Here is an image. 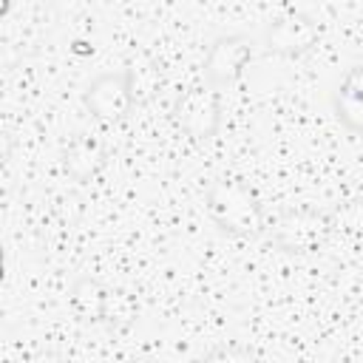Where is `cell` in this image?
I'll return each instance as SVG.
<instances>
[{
	"mask_svg": "<svg viewBox=\"0 0 363 363\" xmlns=\"http://www.w3.org/2000/svg\"><path fill=\"white\" fill-rule=\"evenodd\" d=\"M204 213L221 233L235 238H261L267 233L264 207L238 179H216L204 193Z\"/></svg>",
	"mask_w": 363,
	"mask_h": 363,
	"instance_id": "1",
	"label": "cell"
},
{
	"mask_svg": "<svg viewBox=\"0 0 363 363\" xmlns=\"http://www.w3.org/2000/svg\"><path fill=\"white\" fill-rule=\"evenodd\" d=\"M173 122L193 142L213 139L218 133V125H221V96H218V88L210 85L207 79L199 82V85L184 88L176 96Z\"/></svg>",
	"mask_w": 363,
	"mask_h": 363,
	"instance_id": "2",
	"label": "cell"
},
{
	"mask_svg": "<svg viewBox=\"0 0 363 363\" xmlns=\"http://www.w3.org/2000/svg\"><path fill=\"white\" fill-rule=\"evenodd\" d=\"M332 230V221L326 213H318V210H289L284 216H278L272 221V227H267V241L281 250V252H295V255H303V252H315L326 235Z\"/></svg>",
	"mask_w": 363,
	"mask_h": 363,
	"instance_id": "3",
	"label": "cell"
},
{
	"mask_svg": "<svg viewBox=\"0 0 363 363\" xmlns=\"http://www.w3.org/2000/svg\"><path fill=\"white\" fill-rule=\"evenodd\" d=\"M82 105H85L88 113H91L96 122H102V125H116V122L128 119L130 111L136 108L128 68L96 74V77L85 85V91H82Z\"/></svg>",
	"mask_w": 363,
	"mask_h": 363,
	"instance_id": "4",
	"label": "cell"
},
{
	"mask_svg": "<svg viewBox=\"0 0 363 363\" xmlns=\"http://www.w3.org/2000/svg\"><path fill=\"white\" fill-rule=\"evenodd\" d=\"M318 37H320L318 23L306 11L289 9L267 23V28L261 34V48L267 54H278V57H301L318 43Z\"/></svg>",
	"mask_w": 363,
	"mask_h": 363,
	"instance_id": "5",
	"label": "cell"
},
{
	"mask_svg": "<svg viewBox=\"0 0 363 363\" xmlns=\"http://www.w3.org/2000/svg\"><path fill=\"white\" fill-rule=\"evenodd\" d=\"M255 54V40L250 34H221L210 43L204 57V79L216 88L233 85L247 71Z\"/></svg>",
	"mask_w": 363,
	"mask_h": 363,
	"instance_id": "6",
	"label": "cell"
},
{
	"mask_svg": "<svg viewBox=\"0 0 363 363\" xmlns=\"http://www.w3.org/2000/svg\"><path fill=\"white\" fill-rule=\"evenodd\" d=\"M332 111H335V119L346 130L363 136V62L352 65L335 85Z\"/></svg>",
	"mask_w": 363,
	"mask_h": 363,
	"instance_id": "7",
	"label": "cell"
},
{
	"mask_svg": "<svg viewBox=\"0 0 363 363\" xmlns=\"http://www.w3.org/2000/svg\"><path fill=\"white\" fill-rule=\"evenodd\" d=\"M102 164H105V145H102V139H96L91 133H79L77 139H71L62 153V170L74 182L94 179L102 170Z\"/></svg>",
	"mask_w": 363,
	"mask_h": 363,
	"instance_id": "8",
	"label": "cell"
},
{
	"mask_svg": "<svg viewBox=\"0 0 363 363\" xmlns=\"http://www.w3.org/2000/svg\"><path fill=\"white\" fill-rule=\"evenodd\" d=\"M105 295H108V286L99 284L96 278L91 275H82L71 284V309L82 318V320H94V323H102V309H105Z\"/></svg>",
	"mask_w": 363,
	"mask_h": 363,
	"instance_id": "9",
	"label": "cell"
},
{
	"mask_svg": "<svg viewBox=\"0 0 363 363\" xmlns=\"http://www.w3.org/2000/svg\"><path fill=\"white\" fill-rule=\"evenodd\" d=\"M136 315H139V306L133 301L130 292L125 289H111L108 286V295H105V309H102V323L113 332H125L136 323Z\"/></svg>",
	"mask_w": 363,
	"mask_h": 363,
	"instance_id": "10",
	"label": "cell"
},
{
	"mask_svg": "<svg viewBox=\"0 0 363 363\" xmlns=\"http://www.w3.org/2000/svg\"><path fill=\"white\" fill-rule=\"evenodd\" d=\"M128 77H130V88H133V99L136 105L147 102L156 96L159 85H162V77H159V68L153 62H145V65H130L128 68Z\"/></svg>",
	"mask_w": 363,
	"mask_h": 363,
	"instance_id": "11",
	"label": "cell"
}]
</instances>
